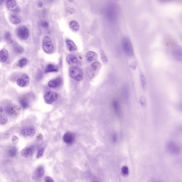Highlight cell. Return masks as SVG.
<instances>
[{"label":"cell","mask_w":182,"mask_h":182,"mask_svg":"<svg viewBox=\"0 0 182 182\" xmlns=\"http://www.w3.org/2000/svg\"><path fill=\"white\" fill-rule=\"evenodd\" d=\"M70 77L77 81H80L83 78V73L81 69L76 67H71L69 69Z\"/></svg>","instance_id":"obj_1"},{"label":"cell","mask_w":182,"mask_h":182,"mask_svg":"<svg viewBox=\"0 0 182 182\" xmlns=\"http://www.w3.org/2000/svg\"><path fill=\"white\" fill-rule=\"evenodd\" d=\"M42 47L43 50L45 53L50 54L53 53L54 47L53 42L50 38L47 36L43 38Z\"/></svg>","instance_id":"obj_2"},{"label":"cell","mask_w":182,"mask_h":182,"mask_svg":"<svg viewBox=\"0 0 182 182\" xmlns=\"http://www.w3.org/2000/svg\"><path fill=\"white\" fill-rule=\"evenodd\" d=\"M122 45L124 51L129 57H132L133 55V50L129 38H124L122 41Z\"/></svg>","instance_id":"obj_3"},{"label":"cell","mask_w":182,"mask_h":182,"mask_svg":"<svg viewBox=\"0 0 182 182\" xmlns=\"http://www.w3.org/2000/svg\"><path fill=\"white\" fill-rule=\"evenodd\" d=\"M16 34L17 36L22 40H26L29 36V30L26 26H21L16 29Z\"/></svg>","instance_id":"obj_4"},{"label":"cell","mask_w":182,"mask_h":182,"mask_svg":"<svg viewBox=\"0 0 182 182\" xmlns=\"http://www.w3.org/2000/svg\"><path fill=\"white\" fill-rule=\"evenodd\" d=\"M172 54L174 59L179 62L182 61V47L177 44H173Z\"/></svg>","instance_id":"obj_5"},{"label":"cell","mask_w":182,"mask_h":182,"mask_svg":"<svg viewBox=\"0 0 182 182\" xmlns=\"http://www.w3.org/2000/svg\"><path fill=\"white\" fill-rule=\"evenodd\" d=\"M58 95L56 92L51 91H49L44 94V101L48 104H51L57 100Z\"/></svg>","instance_id":"obj_6"},{"label":"cell","mask_w":182,"mask_h":182,"mask_svg":"<svg viewBox=\"0 0 182 182\" xmlns=\"http://www.w3.org/2000/svg\"><path fill=\"white\" fill-rule=\"evenodd\" d=\"M166 148L170 153L173 154H178L181 151V148L180 146L173 141H170L167 143Z\"/></svg>","instance_id":"obj_7"},{"label":"cell","mask_w":182,"mask_h":182,"mask_svg":"<svg viewBox=\"0 0 182 182\" xmlns=\"http://www.w3.org/2000/svg\"><path fill=\"white\" fill-rule=\"evenodd\" d=\"M30 79L29 76L26 74H23L22 75L21 78L18 79L16 84L21 87H26L29 85Z\"/></svg>","instance_id":"obj_8"},{"label":"cell","mask_w":182,"mask_h":182,"mask_svg":"<svg viewBox=\"0 0 182 182\" xmlns=\"http://www.w3.org/2000/svg\"><path fill=\"white\" fill-rule=\"evenodd\" d=\"M64 142L68 145L72 144L75 140V135L72 133L67 132L66 133L63 137Z\"/></svg>","instance_id":"obj_9"},{"label":"cell","mask_w":182,"mask_h":182,"mask_svg":"<svg viewBox=\"0 0 182 182\" xmlns=\"http://www.w3.org/2000/svg\"><path fill=\"white\" fill-rule=\"evenodd\" d=\"M67 62L70 65H80L81 62L75 55H69L66 57Z\"/></svg>","instance_id":"obj_10"},{"label":"cell","mask_w":182,"mask_h":182,"mask_svg":"<svg viewBox=\"0 0 182 182\" xmlns=\"http://www.w3.org/2000/svg\"><path fill=\"white\" fill-rule=\"evenodd\" d=\"M6 6L10 11H16L18 9L17 4L15 0H7Z\"/></svg>","instance_id":"obj_11"},{"label":"cell","mask_w":182,"mask_h":182,"mask_svg":"<svg viewBox=\"0 0 182 182\" xmlns=\"http://www.w3.org/2000/svg\"><path fill=\"white\" fill-rule=\"evenodd\" d=\"M98 55L96 53L92 51L88 52L86 55V59L88 62L92 63L96 61L97 59Z\"/></svg>","instance_id":"obj_12"},{"label":"cell","mask_w":182,"mask_h":182,"mask_svg":"<svg viewBox=\"0 0 182 182\" xmlns=\"http://www.w3.org/2000/svg\"><path fill=\"white\" fill-rule=\"evenodd\" d=\"M62 83V80L61 78H57L56 79L51 80L48 83L49 87L55 88L60 86Z\"/></svg>","instance_id":"obj_13"},{"label":"cell","mask_w":182,"mask_h":182,"mask_svg":"<svg viewBox=\"0 0 182 182\" xmlns=\"http://www.w3.org/2000/svg\"><path fill=\"white\" fill-rule=\"evenodd\" d=\"M69 27L71 30L74 32H77L80 30V25L77 22L73 20L70 22Z\"/></svg>","instance_id":"obj_14"},{"label":"cell","mask_w":182,"mask_h":182,"mask_svg":"<svg viewBox=\"0 0 182 182\" xmlns=\"http://www.w3.org/2000/svg\"><path fill=\"white\" fill-rule=\"evenodd\" d=\"M33 150L30 147H26L22 150L21 152V154L24 158H29L32 156Z\"/></svg>","instance_id":"obj_15"},{"label":"cell","mask_w":182,"mask_h":182,"mask_svg":"<svg viewBox=\"0 0 182 182\" xmlns=\"http://www.w3.org/2000/svg\"><path fill=\"white\" fill-rule=\"evenodd\" d=\"M8 57V51L5 49H3L0 52V61L2 63L6 62Z\"/></svg>","instance_id":"obj_16"},{"label":"cell","mask_w":182,"mask_h":182,"mask_svg":"<svg viewBox=\"0 0 182 182\" xmlns=\"http://www.w3.org/2000/svg\"><path fill=\"white\" fill-rule=\"evenodd\" d=\"M69 50L71 52L75 51L77 49V46L75 43L71 40L67 39L65 41Z\"/></svg>","instance_id":"obj_17"},{"label":"cell","mask_w":182,"mask_h":182,"mask_svg":"<svg viewBox=\"0 0 182 182\" xmlns=\"http://www.w3.org/2000/svg\"><path fill=\"white\" fill-rule=\"evenodd\" d=\"M44 170L42 166H39L37 168L35 173V177L37 178H40L44 176Z\"/></svg>","instance_id":"obj_18"},{"label":"cell","mask_w":182,"mask_h":182,"mask_svg":"<svg viewBox=\"0 0 182 182\" xmlns=\"http://www.w3.org/2000/svg\"><path fill=\"white\" fill-rule=\"evenodd\" d=\"M9 19L10 22L13 24H18L21 23L22 22L21 20L15 15L13 14L10 15L9 17Z\"/></svg>","instance_id":"obj_19"},{"label":"cell","mask_w":182,"mask_h":182,"mask_svg":"<svg viewBox=\"0 0 182 182\" xmlns=\"http://www.w3.org/2000/svg\"><path fill=\"white\" fill-rule=\"evenodd\" d=\"M26 135L29 137H32L35 135L36 130L35 128L32 127L26 128Z\"/></svg>","instance_id":"obj_20"},{"label":"cell","mask_w":182,"mask_h":182,"mask_svg":"<svg viewBox=\"0 0 182 182\" xmlns=\"http://www.w3.org/2000/svg\"><path fill=\"white\" fill-rule=\"evenodd\" d=\"M58 70L52 64H49L46 66L44 69V72L48 73L50 72H57Z\"/></svg>","instance_id":"obj_21"},{"label":"cell","mask_w":182,"mask_h":182,"mask_svg":"<svg viewBox=\"0 0 182 182\" xmlns=\"http://www.w3.org/2000/svg\"><path fill=\"white\" fill-rule=\"evenodd\" d=\"M101 67V64L98 62H94L91 65V69L92 71L95 72H97Z\"/></svg>","instance_id":"obj_22"},{"label":"cell","mask_w":182,"mask_h":182,"mask_svg":"<svg viewBox=\"0 0 182 182\" xmlns=\"http://www.w3.org/2000/svg\"><path fill=\"white\" fill-rule=\"evenodd\" d=\"M113 107L116 113L119 114L120 111V107L119 101L117 100H114L113 102Z\"/></svg>","instance_id":"obj_23"},{"label":"cell","mask_w":182,"mask_h":182,"mask_svg":"<svg viewBox=\"0 0 182 182\" xmlns=\"http://www.w3.org/2000/svg\"><path fill=\"white\" fill-rule=\"evenodd\" d=\"M13 50L16 53H24V50L22 46L17 44H15L13 46Z\"/></svg>","instance_id":"obj_24"},{"label":"cell","mask_w":182,"mask_h":182,"mask_svg":"<svg viewBox=\"0 0 182 182\" xmlns=\"http://www.w3.org/2000/svg\"><path fill=\"white\" fill-rule=\"evenodd\" d=\"M19 102H20V104L22 108L26 109L29 107V104L27 100L24 99V98H22V99H20Z\"/></svg>","instance_id":"obj_25"},{"label":"cell","mask_w":182,"mask_h":182,"mask_svg":"<svg viewBox=\"0 0 182 182\" xmlns=\"http://www.w3.org/2000/svg\"><path fill=\"white\" fill-rule=\"evenodd\" d=\"M140 76H141V82L143 89L144 90H146V86H147V83H146L145 77L142 72L141 73Z\"/></svg>","instance_id":"obj_26"},{"label":"cell","mask_w":182,"mask_h":182,"mask_svg":"<svg viewBox=\"0 0 182 182\" xmlns=\"http://www.w3.org/2000/svg\"><path fill=\"white\" fill-rule=\"evenodd\" d=\"M17 150L15 147H12L8 150V154L9 156L11 157H14L17 154Z\"/></svg>","instance_id":"obj_27"},{"label":"cell","mask_w":182,"mask_h":182,"mask_svg":"<svg viewBox=\"0 0 182 182\" xmlns=\"http://www.w3.org/2000/svg\"><path fill=\"white\" fill-rule=\"evenodd\" d=\"M27 61L26 59H25V58H23V59H20L18 61V65L20 67H23L26 65L27 63Z\"/></svg>","instance_id":"obj_28"},{"label":"cell","mask_w":182,"mask_h":182,"mask_svg":"<svg viewBox=\"0 0 182 182\" xmlns=\"http://www.w3.org/2000/svg\"><path fill=\"white\" fill-rule=\"evenodd\" d=\"M4 38L9 43H11L12 42L11 34L9 32H7L5 33L4 35Z\"/></svg>","instance_id":"obj_29"},{"label":"cell","mask_w":182,"mask_h":182,"mask_svg":"<svg viewBox=\"0 0 182 182\" xmlns=\"http://www.w3.org/2000/svg\"><path fill=\"white\" fill-rule=\"evenodd\" d=\"M101 59L104 63H107V57L104 52L103 50H101L100 52Z\"/></svg>","instance_id":"obj_30"},{"label":"cell","mask_w":182,"mask_h":182,"mask_svg":"<svg viewBox=\"0 0 182 182\" xmlns=\"http://www.w3.org/2000/svg\"><path fill=\"white\" fill-rule=\"evenodd\" d=\"M44 148L41 147L38 150V153H37V154L36 156V158H38L41 157L42 156H43V154H44Z\"/></svg>","instance_id":"obj_31"},{"label":"cell","mask_w":182,"mask_h":182,"mask_svg":"<svg viewBox=\"0 0 182 182\" xmlns=\"http://www.w3.org/2000/svg\"><path fill=\"white\" fill-rule=\"evenodd\" d=\"M8 121V118L4 115H1V125H4Z\"/></svg>","instance_id":"obj_32"},{"label":"cell","mask_w":182,"mask_h":182,"mask_svg":"<svg viewBox=\"0 0 182 182\" xmlns=\"http://www.w3.org/2000/svg\"><path fill=\"white\" fill-rule=\"evenodd\" d=\"M122 174L124 175H127L129 173V169L126 166H123L121 169Z\"/></svg>","instance_id":"obj_33"},{"label":"cell","mask_w":182,"mask_h":182,"mask_svg":"<svg viewBox=\"0 0 182 182\" xmlns=\"http://www.w3.org/2000/svg\"><path fill=\"white\" fill-rule=\"evenodd\" d=\"M5 110L7 113L9 114H14L16 112L14 109L12 107H7L6 108Z\"/></svg>","instance_id":"obj_34"},{"label":"cell","mask_w":182,"mask_h":182,"mask_svg":"<svg viewBox=\"0 0 182 182\" xmlns=\"http://www.w3.org/2000/svg\"><path fill=\"white\" fill-rule=\"evenodd\" d=\"M19 137L16 136V135H13L12 138V142L13 144H17L19 142Z\"/></svg>","instance_id":"obj_35"},{"label":"cell","mask_w":182,"mask_h":182,"mask_svg":"<svg viewBox=\"0 0 182 182\" xmlns=\"http://www.w3.org/2000/svg\"><path fill=\"white\" fill-rule=\"evenodd\" d=\"M44 181L46 182H54L53 179L49 176H46L44 178Z\"/></svg>","instance_id":"obj_36"},{"label":"cell","mask_w":182,"mask_h":182,"mask_svg":"<svg viewBox=\"0 0 182 182\" xmlns=\"http://www.w3.org/2000/svg\"><path fill=\"white\" fill-rule=\"evenodd\" d=\"M49 23L46 21H43L41 23V26L44 28H47L49 27Z\"/></svg>","instance_id":"obj_37"},{"label":"cell","mask_w":182,"mask_h":182,"mask_svg":"<svg viewBox=\"0 0 182 182\" xmlns=\"http://www.w3.org/2000/svg\"><path fill=\"white\" fill-rule=\"evenodd\" d=\"M43 77V75L41 73H39L38 74V75L37 76V78H38V79L39 80H40V79H42Z\"/></svg>","instance_id":"obj_38"},{"label":"cell","mask_w":182,"mask_h":182,"mask_svg":"<svg viewBox=\"0 0 182 182\" xmlns=\"http://www.w3.org/2000/svg\"><path fill=\"white\" fill-rule=\"evenodd\" d=\"M162 3L169 2V1H173V0H159Z\"/></svg>","instance_id":"obj_39"},{"label":"cell","mask_w":182,"mask_h":182,"mask_svg":"<svg viewBox=\"0 0 182 182\" xmlns=\"http://www.w3.org/2000/svg\"><path fill=\"white\" fill-rule=\"evenodd\" d=\"M43 3L41 1H39L38 2V5L39 7H42L43 6Z\"/></svg>","instance_id":"obj_40"},{"label":"cell","mask_w":182,"mask_h":182,"mask_svg":"<svg viewBox=\"0 0 182 182\" xmlns=\"http://www.w3.org/2000/svg\"><path fill=\"white\" fill-rule=\"evenodd\" d=\"M68 1L72 3H74L75 2V0H68Z\"/></svg>","instance_id":"obj_41"},{"label":"cell","mask_w":182,"mask_h":182,"mask_svg":"<svg viewBox=\"0 0 182 182\" xmlns=\"http://www.w3.org/2000/svg\"><path fill=\"white\" fill-rule=\"evenodd\" d=\"M3 1V0H1V5L2 4Z\"/></svg>","instance_id":"obj_42"},{"label":"cell","mask_w":182,"mask_h":182,"mask_svg":"<svg viewBox=\"0 0 182 182\" xmlns=\"http://www.w3.org/2000/svg\"><path fill=\"white\" fill-rule=\"evenodd\" d=\"M1 113L2 112V108H1Z\"/></svg>","instance_id":"obj_43"}]
</instances>
